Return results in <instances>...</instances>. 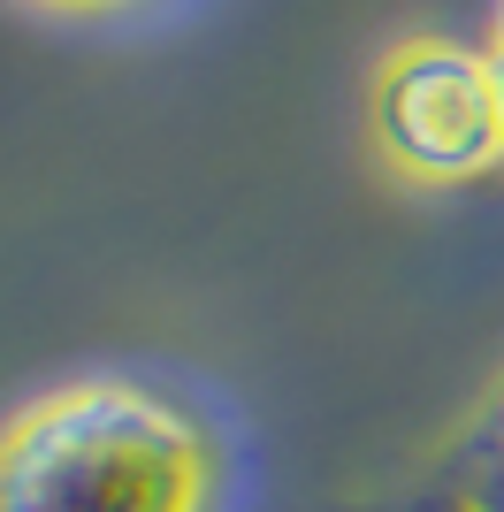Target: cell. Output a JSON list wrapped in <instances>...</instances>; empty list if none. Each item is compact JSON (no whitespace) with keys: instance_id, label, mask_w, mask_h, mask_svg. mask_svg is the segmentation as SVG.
Instances as JSON below:
<instances>
[{"instance_id":"cell-2","label":"cell","mask_w":504,"mask_h":512,"mask_svg":"<svg viewBox=\"0 0 504 512\" xmlns=\"http://www.w3.org/2000/svg\"><path fill=\"white\" fill-rule=\"evenodd\" d=\"M375 138L405 176L474 184L504 169V85L489 46L413 39L375 77Z\"/></svg>"},{"instance_id":"cell-5","label":"cell","mask_w":504,"mask_h":512,"mask_svg":"<svg viewBox=\"0 0 504 512\" xmlns=\"http://www.w3.org/2000/svg\"><path fill=\"white\" fill-rule=\"evenodd\" d=\"M54 8H138V0H54Z\"/></svg>"},{"instance_id":"cell-3","label":"cell","mask_w":504,"mask_h":512,"mask_svg":"<svg viewBox=\"0 0 504 512\" xmlns=\"http://www.w3.org/2000/svg\"><path fill=\"white\" fill-rule=\"evenodd\" d=\"M451 482H459V512H504V390L482 406V421L459 436Z\"/></svg>"},{"instance_id":"cell-1","label":"cell","mask_w":504,"mask_h":512,"mask_svg":"<svg viewBox=\"0 0 504 512\" xmlns=\"http://www.w3.org/2000/svg\"><path fill=\"white\" fill-rule=\"evenodd\" d=\"M207 421L130 375L46 390L0 428V512H214Z\"/></svg>"},{"instance_id":"cell-4","label":"cell","mask_w":504,"mask_h":512,"mask_svg":"<svg viewBox=\"0 0 504 512\" xmlns=\"http://www.w3.org/2000/svg\"><path fill=\"white\" fill-rule=\"evenodd\" d=\"M489 62H497V85H504V0H497V23H489Z\"/></svg>"}]
</instances>
